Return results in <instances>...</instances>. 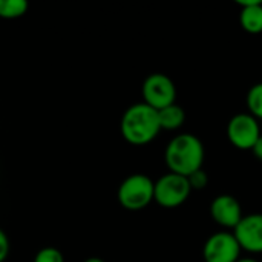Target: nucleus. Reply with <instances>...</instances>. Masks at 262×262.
Here are the masks:
<instances>
[{
	"label": "nucleus",
	"instance_id": "f257e3e1",
	"mask_svg": "<svg viewBox=\"0 0 262 262\" xmlns=\"http://www.w3.org/2000/svg\"><path fill=\"white\" fill-rule=\"evenodd\" d=\"M204 157V144L193 134H180L173 137L164 150V161L169 172L186 178L203 169Z\"/></svg>",
	"mask_w": 262,
	"mask_h": 262
},
{
	"label": "nucleus",
	"instance_id": "f03ea898",
	"mask_svg": "<svg viewBox=\"0 0 262 262\" xmlns=\"http://www.w3.org/2000/svg\"><path fill=\"white\" fill-rule=\"evenodd\" d=\"M123 138L134 146H144L154 141L161 132L158 111L146 103H135L129 106L120 123Z\"/></svg>",
	"mask_w": 262,
	"mask_h": 262
},
{
	"label": "nucleus",
	"instance_id": "7ed1b4c3",
	"mask_svg": "<svg viewBox=\"0 0 262 262\" xmlns=\"http://www.w3.org/2000/svg\"><path fill=\"white\" fill-rule=\"evenodd\" d=\"M155 181L144 173H134L123 180L118 187L117 198L123 209L129 212H140L154 201Z\"/></svg>",
	"mask_w": 262,
	"mask_h": 262
},
{
	"label": "nucleus",
	"instance_id": "20e7f679",
	"mask_svg": "<svg viewBox=\"0 0 262 262\" xmlns=\"http://www.w3.org/2000/svg\"><path fill=\"white\" fill-rule=\"evenodd\" d=\"M190 193L192 187L186 177L167 172L155 181L154 201L163 209H177L189 200Z\"/></svg>",
	"mask_w": 262,
	"mask_h": 262
},
{
	"label": "nucleus",
	"instance_id": "39448f33",
	"mask_svg": "<svg viewBox=\"0 0 262 262\" xmlns=\"http://www.w3.org/2000/svg\"><path fill=\"white\" fill-rule=\"evenodd\" d=\"M141 94L143 103L149 104L157 111H161L177 103V86L173 80L163 72H154L147 75L143 81Z\"/></svg>",
	"mask_w": 262,
	"mask_h": 262
},
{
	"label": "nucleus",
	"instance_id": "423d86ee",
	"mask_svg": "<svg viewBox=\"0 0 262 262\" xmlns=\"http://www.w3.org/2000/svg\"><path fill=\"white\" fill-rule=\"evenodd\" d=\"M261 135L258 120L249 112L233 115L227 124V138L238 150H252Z\"/></svg>",
	"mask_w": 262,
	"mask_h": 262
},
{
	"label": "nucleus",
	"instance_id": "0eeeda50",
	"mask_svg": "<svg viewBox=\"0 0 262 262\" xmlns=\"http://www.w3.org/2000/svg\"><path fill=\"white\" fill-rule=\"evenodd\" d=\"M241 246L233 232H216L207 238L203 246L204 262H238L241 259Z\"/></svg>",
	"mask_w": 262,
	"mask_h": 262
},
{
	"label": "nucleus",
	"instance_id": "6e6552de",
	"mask_svg": "<svg viewBox=\"0 0 262 262\" xmlns=\"http://www.w3.org/2000/svg\"><path fill=\"white\" fill-rule=\"evenodd\" d=\"M233 235L244 252L253 255L262 253V213L244 215L235 227Z\"/></svg>",
	"mask_w": 262,
	"mask_h": 262
},
{
	"label": "nucleus",
	"instance_id": "1a4fd4ad",
	"mask_svg": "<svg viewBox=\"0 0 262 262\" xmlns=\"http://www.w3.org/2000/svg\"><path fill=\"white\" fill-rule=\"evenodd\" d=\"M210 216L218 226L233 232L244 215L241 203L233 195L223 193L210 203Z\"/></svg>",
	"mask_w": 262,
	"mask_h": 262
},
{
	"label": "nucleus",
	"instance_id": "9d476101",
	"mask_svg": "<svg viewBox=\"0 0 262 262\" xmlns=\"http://www.w3.org/2000/svg\"><path fill=\"white\" fill-rule=\"evenodd\" d=\"M241 6L239 23L249 34L262 32V2L261 0H236Z\"/></svg>",
	"mask_w": 262,
	"mask_h": 262
},
{
	"label": "nucleus",
	"instance_id": "9b49d317",
	"mask_svg": "<svg viewBox=\"0 0 262 262\" xmlns=\"http://www.w3.org/2000/svg\"><path fill=\"white\" fill-rule=\"evenodd\" d=\"M158 117H160L161 130H177L186 121V111L180 104L173 103V104L158 111Z\"/></svg>",
	"mask_w": 262,
	"mask_h": 262
},
{
	"label": "nucleus",
	"instance_id": "f8f14e48",
	"mask_svg": "<svg viewBox=\"0 0 262 262\" xmlns=\"http://www.w3.org/2000/svg\"><path fill=\"white\" fill-rule=\"evenodd\" d=\"M26 0H0V17L2 18H18L28 12Z\"/></svg>",
	"mask_w": 262,
	"mask_h": 262
},
{
	"label": "nucleus",
	"instance_id": "ddd939ff",
	"mask_svg": "<svg viewBox=\"0 0 262 262\" xmlns=\"http://www.w3.org/2000/svg\"><path fill=\"white\" fill-rule=\"evenodd\" d=\"M246 103L249 114L256 120H262V83H256L249 89Z\"/></svg>",
	"mask_w": 262,
	"mask_h": 262
},
{
	"label": "nucleus",
	"instance_id": "4468645a",
	"mask_svg": "<svg viewBox=\"0 0 262 262\" xmlns=\"http://www.w3.org/2000/svg\"><path fill=\"white\" fill-rule=\"evenodd\" d=\"M34 262H64L63 253L55 247H43L37 252Z\"/></svg>",
	"mask_w": 262,
	"mask_h": 262
},
{
	"label": "nucleus",
	"instance_id": "2eb2a0df",
	"mask_svg": "<svg viewBox=\"0 0 262 262\" xmlns=\"http://www.w3.org/2000/svg\"><path fill=\"white\" fill-rule=\"evenodd\" d=\"M189 180V184L192 187V190H201V189H206L207 184H209V175L204 169H200L196 172H193L192 175L187 177Z\"/></svg>",
	"mask_w": 262,
	"mask_h": 262
},
{
	"label": "nucleus",
	"instance_id": "dca6fc26",
	"mask_svg": "<svg viewBox=\"0 0 262 262\" xmlns=\"http://www.w3.org/2000/svg\"><path fill=\"white\" fill-rule=\"evenodd\" d=\"M9 249H11L9 239L6 236V233L0 229V262L6 261V258L9 255Z\"/></svg>",
	"mask_w": 262,
	"mask_h": 262
},
{
	"label": "nucleus",
	"instance_id": "f3484780",
	"mask_svg": "<svg viewBox=\"0 0 262 262\" xmlns=\"http://www.w3.org/2000/svg\"><path fill=\"white\" fill-rule=\"evenodd\" d=\"M252 152H253V155H255V158H256V160L262 161V135L258 138V141L255 143V146H253Z\"/></svg>",
	"mask_w": 262,
	"mask_h": 262
},
{
	"label": "nucleus",
	"instance_id": "a211bd4d",
	"mask_svg": "<svg viewBox=\"0 0 262 262\" xmlns=\"http://www.w3.org/2000/svg\"><path fill=\"white\" fill-rule=\"evenodd\" d=\"M84 262H106V261H103L101 258H97V256H92V258H88L86 261Z\"/></svg>",
	"mask_w": 262,
	"mask_h": 262
},
{
	"label": "nucleus",
	"instance_id": "6ab92c4d",
	"mask_svg": "<svg viewBox=\"0 0 262 262\" xmlns=\"http://www.w3.org/2000/svg\"><path fill=\"white\" fill-rule=\"evenodd\" d=\"M238 262H259V261H256V259H253V258H241Z\"/></svg>",
	"mask_w": 262,
	"mask_h": 262
}]
</instances>
